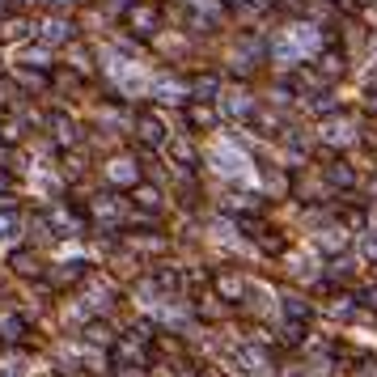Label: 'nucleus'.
Segmentation results:
<instances>
[{
	"label": "nucleus",
	"mask_w": 377,
	"mask_h": 377,
	"mask_svg": "<svg viewBox=\"0 0 377 377\" xmlns=\"http://www.w3.org/2000/svg\"><path fill=\"white\" fill-rule=\"evenodd\" d=\"M43 221H47V229L56 233V238H72V229H81V225H85L81 212H72V208H64V203H60V208H51Z\"/></svg>",
	"instance_id": "f257e3e1"
},
{
	"label": "nucleus",
	"mask_w": 377,
	"mask_h": 377,
	"mask_svg": "<svg viewBox=\"0 0 377 377\" xmlns=\"http://www.w3.org/2000/svg\"><path fill=\"white\" fill-rule=\"evenodd\" d=\"M136 136H140V140H144L148 148L166 144V128H161V123H157L153 115H140V119H136Z\"/></svg>",
	"instance_id": "f03ea898"
},
{
	"label": "nucleus",
	"mask_w": 377,
	"mask_h": 377,
	"mask_svg": "<svg viewBox=\"0 0 377 377\" xmlns=\"http://www.w3.org/2000/svg\"><path fill=\"white\" fill-rule=\"evenodd\" d=\"M132 199H136V208H144V212H161V191H157L153 183H132Z\"/></svg>",
	"instance_id": "7ed1b4c3"
},
{
	"label": "nucleus",
	"mask_w": 377,
	"mask_h": 377,
	"mask_svg": "<svg viewBox=\"0 0 377 377\" xmlns=\"http://www.w3.org/2000/svg\"><path fill=\"white\" fill-rule=\"evenodd\" d=\"M26 335V318L22 314H0V339L5 344H22Z\"/></svg>",
	"instance_id": "20e7f679"
},
{
	"label": "nucleus",
	"mask_w": 377,
	"mask_h": 377,
	"mask_svg": "<svg viewBox=\"0 0 377 377\" xmlns=\"http://www.w3.org/2000/svg\"><path fill=\"white\" fill-rule=\"evenodd\" d=\"M93 217H102V221H119V217H123V199H119V195H98Z\"/></svg>",
	"instance_id": "39448f33"
},
{
	"label": "nucleus",
	"mask_w": 377,
	"mask_h": 377,
	"mask_svg": "<svg viewBox=\"0 0 377 377\" xmlns=\"http://www.w3.org/2000/svg\"><path fill=\"white\" fill-rule=\"evenodd\" d=\"M128 22H132V26H140V34H148V30L157 26V9H153V5H136V9L128 13Z\"/></svg>",
	"instance_id": "423d86ee"
},
{
	"label": "nucleus",
	"mask_w": 377,
	"mask_h": 377,
	"mask_svg": "<svg viewBox=\"0 0 377 377\" xmlns=\"http://www.w3.org/2000/svg\"><path fill=\"white\" fill-rule=\"evenodd\" d=\"M187 123L191 128H212V123H217V111H212V106H187Z\"/></svg>",
	"instance_id": "0eeeda50"
},
{
	"label": "nucleus",
	"mask_w": 377,
	"mask_h": 377,
	"mask_svg": "<svg viewBox=\"0 0 377 377\" xmlns=\"http://www.w3.org/2000/svg\"><path fill=\"white\" fill-rule=\"evenodd\" d=\"M9 263H13V272H17V276H38V272H43V267H38V259H34L30 250H17Z\"/></svg>",
	"instance_id": "6e6552de"
},
{
	"label": "nucleus",
	"mask_w": 377,
	"mask_h": 377,
	"mask_svg": "<svg viewBox=\"0 0 377 377\" xmlns=\"http://www.w3.org/2000/svg\"><path fill=\"white\" fill-rule=\"evenodd\" d=\"M85 339H89V344H102V348L115 344V335H111V327H106V322H89V327H85Z\"/></svg>",
	"instance_id": "1a4fd4ad"
},
{
	"label": "nucleus",
	"mask_w": 377,
	"mask_h": 377,
	"mask_svg": "<svg viewBox=\"0 0 377 377\" xmlns=\"http://www.w3.org/2000/svg\"><path fill=\"white\" fill-rule=\"evenodd\" d=\"M242 288H246V284H242L238 276H217V293H221L225 301H238V297H242Z\"/></svg>",
	"instance_id": "9d476101"
},
{
	"label": "nucleus",
	"mask_w": 377,
	"mask_h": 377,
	"mask_svg": "<svg viewBox=\"0 0 377 377\" xmlns=\"http://www.w3.org/2000/svg\"><path fill=\"white\" fill-rule=\"evenodd\" d=\"M64 38H72V26H64V22H47L43 26V43H64Z\"/></svg>",
	"instance_id": "9b49d317"
},
{
	"label": "nucleus",
	"mask_w": 377,
	"mask_h": 377,
	"mask_svg": "<svg viewBox=\"0 0 377 377\" xmlns=\"http://www.w3.org/2000/svg\"><path fill=\"white\" fill-rule=\"evenodd\" d=\"M89 276V267L85 263H64V272H60V284H81Z\"/></svg>",
	"instance_id": "f8f14e48"
},
{
	"label": "nucleus",
	"mask_w": 377,
	"mask_h": 377,
	"mask_svg": "<svg viewBox=\"0 0 377 377\" xmlns=\"http://www.w3.org/2000/svg\"><path fill=\"white\" fill-rule=\"evenodd\" d=\"M170 157L183 161V166H195V148H191L187 140H174V144H170Z\"/></svg>",
	"instance_id": "ddd939ff"
},
{
	"label": "nucleus",
	"mask_w": 377,
	"mask_h": 377,
	"mask_svg": "<svg viewBox=\"0 0 377 377\" xmlns=\"http://www.w3.org/2000/svg\"><path fill=\"white\" fill-rule=\"evenodd\" d=\"M327 178H331L335 187H352V183H356V174H352V170L344 166V161H339V166H331V170H327Z\"/></svg>",
	"instance_id": "4468645a"
},
{
	"label": "nucleus",
	"mask_w": 377,
	"mask_h": 377,
	"mask_svg": "<svg viewBox=\"0 0 377 377\" xmlns=\"http://www.w3.org/2000/svg\"><path fill=\"white\" fill-rule=\"evenodd\" d=\"M51 128H56V136H60V140H68V144L77 140V128H72L64 115H56V119H51Z\"/></svg>",
	"instance_id": "2eb2a0df"
},
{
	"label": "nucleus",
	"mask_w": 377,
	"mask_h": 377,
	"mask_svg": "<svg viewBox=\"0 0 377 377\" xmlns=\"http://www.w3.org/2000/svg\"><path fill=\"white\" fill-rule=\"evenodd\" d=\"M284 314H288L293 322H305V318H309V305H301L297 297H288V301H284Z\"/></svg>",
	"instance_id": "dca6fc26"
},
{
	"label": "nucleus",
	"mask_w": 377,
	"mask_h": 377,
	"mask_svg": "<svg viewBox=\"0 0 377 377\" xmlns=\"http://www.w3.org/2000/svg\"><path fill=\"white\" fill-rule=\"evenodd\" d=\"M132 250H148V254H157V250H166V242H161V238H132Z\"/></svg>",
	"instance_id": "f3484780"
},
{
	"label": "nucleus",
	"mask_w": 377,
	"mask_h": 377,
	"mask_svg": "<svg viewBox=\"0 0 377 377\" xmlns=\"http://www.w3.org/2000/svg\"><path fill=\"white\" fill-rule=\"evenodd\" d=\"M13 233H17V221L5 212V217H0V238H13Z\"/></svg>",
	"instance_id": "a211bd4d"
},
{
	"label": "nucleus",
	"mask_w": 377,
	"mask_h": 377,
	"mask_svg": "<svg viewBox=\"0 0 377 377\" xmlns=\"http://www.w3.org/2000/svg\"><path fill=\"white\" fill-rule=\"evenodd\" d=\"M364 259H373V263H377V233H373V238H364Z\"/></svg>",
	"instance_id": "6ab92c4d"
},
{
	"label": "nucleus",
	"mask_w": 377,
	"mask_h": 377,
	"mask_svg": "<svg viewBox=\"0 0 377 377\" xmlns=\"http://www.w3.org/2000/svg\"><path fill=\"white\" fill-rule=\"evenodd\" d=\"M360 301H364V305H373V309H377V288H369V293H364V297H360Z\"/></svg>",
	"instance_id": "aec40b11"
},
{
	"label": "nucleus",
	"mask_w": 377,
	"mask_h": 377,
	"mask_svg": "<svg viewBox=\"0 0 377 377\" xmlns=\"http://www.w3.org/2000/svg\"><path fill=\"white\" fill-rule=\"evenodd\" d=\"M5 187H9V174H0V191H5Z\"/></svg>",
	"instance_id": "412c9836"
}]
</instances>
